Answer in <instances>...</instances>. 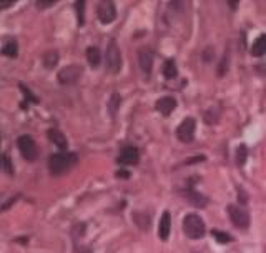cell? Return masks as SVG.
Here are the masks:
<instances>
[{"label": "cell", "instance_id": "12", "mask_svg": "<svg viewBox=\"0 0 266 253\" xmlns=\"http://www.w3.org/2000/svg\"><path fill=\"white\" fill-rule=\"evenodd\" d=\"M170 228H172V215L170 212H163L158 223V238L160 240H168L170 237Z\"/></svg>", "mask_w": 266, "mask_h": 253}, {"label": "cell", "instance_id": "25", "mask_svg": "<svg viewBox=\"0 0 266 253\" xmlns=\"http://www.w3.org/2000/svg\"><path fill=\"white\" fill-rule=\"evenodd\" d=\"M75 8H77V18H78V25L82 27L85 23V2H75Z\"/></svg>", "mask_w": 266, "mask_h": 253}, {"label": "cell", "instance_id": "26", "mask_svg": "<svg viewBox=\"0 0 266 253\" xmlns=\"http://www.w3.org/2000/svg\"><path fill=\"white\" fill-rule=\"evenodd\" d=\"M20 90L23 92V95H25V98H28V100H30V102H33V103H39V102H40L39 97H35V95H33V93L30 92V90H28L27 85L20 84Z\"/></svg>", "mask_w": 266, "mask_h": 253}, {"label": "cell", "instance_id": "24", "mask_svg": "<svg viewBox=\"0 0 266 253\" xmlns=\"http://www.w3.org/2000/svg\"><path fill=\"white\" fill-rule=\"evenodd\" d=\"M218 118H220V110H218L216 107L215 108H210V110L205 113V122L210 123V125H211V123H216Z\"/></svg>", "mask_w": 266, "mask_h": 253}, {"label": "cell", "instance_id": "11", "mask_svg": "<svg viewBox=\"0 0 266 253\" xmlns=\"http://www.w3.org/2000/svg\"><path fill=\"white\" fill-rule=\"evenodd\" d=\"M138 64H140V69L143 70L145 75H150L151 69H153V52L150 49H143L140 50L138 54Z\"/></svg>", "mask_w": 266, "mask_h": 253}, {"label": "cell", "instance_id": "18", "mask_svg": "<svg viewBox=\"0 0 266 253\" xmlns=\"http://www.w3.org/2000/svg\"><path fill=\"white\" fill-rule=\"evenodd\" d=\"M87 60L93 69H97V67L100 65V62H102V54H100L98 47H88L87 49Z\"/></svg>", "mask_w": 266, "mask_h": 253}, {"label": "cell", "instance_id": "5", "mask_svg": "<svg viewBox=\"0 0 266 253\" xmlns=\"http://www.w3.org/2000/svg\"><path fill=\"white\" fill-rule=\"evenodd\" d=\"M17 147L20 150L22 157L28 162H33L37 159V145H35V140L33 137L30 135H20L17 140Z\"/></svg>", "mask_w": 266, "mask_h": 253}, {"label": "cell", "instance_id": "4", "mask_svg": "<svg viewBox=\"0 0 266 253\" xmlns=\"http://www.w3.org/2000/svg\"><path fill=\"white\" fill-rule=\"evenodd\" d=\"M105 62H107V70L110 74H118L122 70V52L118 49L115 40H110V44L107 47Z\"/></svg>", "mask_w": 266, "mask_h": 253}, {"label": "cell", "instance_id": "16", "mask_svg": "<svg viewBox=\"0 0 266 253\" xmlns=\"http://www.w3.org/2000/svg\"><path fill=\"white\" fill-rule=\"evenodd\" d=\"M266 54V33L260 35L258 39L251 45V55L253 57H263Z\"/></svg>", "mask_w": 266, "mask_h": 253}, {"label": "cell", "instance_id": "17", "mask_svg": "<svg viewBox=\"0 0 266 253\" xmlns=\"http://www.w3.org/2000/svg\"><path fill=\"white\" fill-rule=\"evenodd\" d=\"M132 218L140 227V230H148L150 228V215H146V212H135L132 215Z\"/></svg>", "mask_w": 266, "mask_h": 253}, {"label": "cell", "instance_id": "27", "mask_svg": "<svg viewBox=\"0 0 266 253\" xmlns=\"http://www.w3.org/2000/svg\"><path fill=\"white\" fill-rule=\"evenodd\" d=\"M2 160H3V169H5L7 173L13 175V167H12V162H10V157H8L7 154H3Z\"/></svg>", "mask_w": 266, "mask_h": 253}, {"label": "cell", "instance_id": "2", "mask_svg": "<svg viewBox=\"0 0 266 253\" xmlns=\"http://www.w3.org/2000/svg\"><path fill=\"white\" fill-rule=\"evenodd\" d=\"M206 227L203 218L197 213H188L183 218V233L192 240H200V238L205 237Z\"/></svg>", "mask_w": 266, "mask_h": 253}, {"label": "cell", "instance_id": "8", "mask_svg": "<svg viewBox=\"0 0 266 253\" xmlns=\"http://www.w3.org/2000/svg\"><path fill=\"white\" fill-rule=\"evenodd\" d=\"M117 162L120 165H127V167L136 165L140 162V152H138V149H136V147H133V145L123 147L122 152H120V155H118Z\"/></svg>", "mask_w": 266, "mask_h": 253}, {"label": "cell", "instance_id": "19", "mask_svg": "<svg viewBox=\"0 0 266 253\" xmlns=\"http://www.w3.org/2000/svg\"><path fill=\"white\" fill-rule=\"evenodd\" d=\"M163 75H165V79H168V80H172V79H175V77L178 75L177 64H175L173 59H168V60L165 62V65H163Z\"/></svg>", "mask_w": 266, "mask_h": 253}, {"label": "cell", "instance_id": "3", "mask_svg": "<svg viewBox=\"0 0 266 253\" xmlns=\"http://www.w3.org/2000/svg\"><path fill=\"white\" fill-rule=\"evenodd\" d=\"M228 215H230V220L236 228L240 230H246L250 227V213L243 205H230L228 207Z\"/></svg>", "mask_w": 266, "mask_h": 253}, {"label": "cell", "instance_id": "10", "mask_svg": "<svg viewBox=\"0 0 266 253\" xmlns=\"http://www.w3.org/2000/svg\"><path fill=\"white\" fill-rule=\"evenodd\" d=\"M175 108H177V100H175V97H161L156 100V110H158L161 115L168 117Z\"/></svg>", "mask_w": 266, "mask_h": 253}, {"label": "cell", "instance_id": "20", "mask_svg": "<svg viewBox=\"0 0 266 253\" xmlns=\"http://www.w3.org/2000/svg\"><path fill=\"white\" fill-rule=\"evenodd\" d=\"M120 105H122L120 93H113L112 97H110V100H108V103H107V108H108V112H110L112 117L117 115V112H118V108H120Z\"/></svg>", "mask_w": 266, "mask_h": 253}, {"label": "cell", "instance_id": "32", "mask_svg": "<svg viewBox=\"0 0 266 253\" xmlns=\"http://www.w3.org/2000/svg\"><path fill=\"white\" fill-rule=\"evenodd\" d=\"M10 5H13V0H8V2H2V3H0V8H2V10H5V8H8Z\"/></svg>", "mask_w": 266, "mask_h": 253}, {"label": "cell", "instance_id": "22", "mask_svg": "<svg viewBox=\"0 0 266 253\" xmlns=\"http://www.w3.org/2000/svg\"><path fill=\"white\" fill-rule=\"evenodd\" d=\"M246 159H248V149H246V145H240L236 149V165L243 167L246 164Z\"/></svg>", "mask_w": 266, "mask_h": 253}, {"label": "cell", "instance_id": "6", "mask_svg": "<svg viewBox=\"0 0 266 253\" xmlns=\"http://www.w3.org/2000/svg\"><path fill=\"white\" fill-rule=\"evenodd\" d=\"M83 74V69L80 65H66L59 72V82L62 85H73L77 84Z\"/></svg>", "mask_w": 266, "mask_h": 253}, {"label": "cell", "instance_id": "9", "mask_svg": "<svg viewBox=\"0 0 266 253\" xmlns=\"http://www.w3.org/2000/svg\"><path fill=\"white\" fill-rule=\"evenodd\" d=\"M97 15L98 20L102 23H112L117 18V8L113 2H100L97 8Z\"/></svg>", "mask_w": 266, "mask_h": 253}, {"label": "cell", "instance_id": "15", "mask_svg": "<svg viewBox=\"0 0 266 253\" xmlns=\"http://www.w3.org/2000/svg\"><path fill=\"white\" fill-rule=\"evenodd\" d=\"M2 54L5 57H10V59H15L18 55V44L15 39L12 37H5L3 39V47H2Z\"/></svg>", "mask_w": 266, "mask_h": 253}, {"label": "cell", "instance_id": "34", "mask_svg": "<svg viewBox=\"0 0 266 253\" xmlns=\"http://www.w3.org/2000/svg\"><path fill=\"white\" fill-rule=\"evenodd\" d=\"M228 3H230V5H231V8H233V10H235V8H236V5H238V2H228Z\"/></svg>", "mask_w": 266, "mask_h": 253}, {"label": "cell", "instance_id": "21", "mask_svg": "<svg viewBox=\"0 0 266 253\" xmlns=\"http://www.w3.org/2000/svg\"><path fill=\"white\" fill-rule=\"evenodd\" d=\"M59 64V54L54 50L47 52V54L44 55V65L45 69H54V67Z\"/></svg>", "mask_w": 266, "mask_h": 253}, {"label": "cell", "instance_id": "33", "mask_svg": "<svg viewBox=\"0 0 266 253\" xmlns=\"http://www.w3.org/2000/svg\"><path fill=\"white\" fill-rule=\"evenodd\" d=\"M117 176H118V178H128V176H130V173H128V171L120 170V171H117Z\"/></svg>", "mask_w": 266, "mask_h": 253}, {"label": "cell", "instance_id": "7", "mask_svg": "<svg viewBox=\"0 0 266 253\" xmlns=\"http://www.w3.org/2000/svg\"><path fill=\"white\" fill-rule=\"evenodd\" d=\"M195 130H197V122H195V118L187 117L177 128L178 140L183 143H192L195 138Z\"/></svg>", "mask_w": 266, "mask_h": 253}, {"label": "cell", "instance_id": "30", "mask_svg": "<svg viewBox=\"0 0 266 253\" xmlns=\"http://www.w3.org/2000/svg\"><path fill=\"white\" fill-rule=\"evenodd\" d=\"M55 3V0H37V5H39V8H47V7H50V5H54Z\"/></svg>", "mask_w": 266, "mask_h": 253}, {"label": "cell", "instance_id": "29", "mask_svg": "<svg viewBox=\"0 0 266 253\" xmlns=\"http://www.w3.org/2000/svg\"><path fill=\"white\" fill-rule=\"evenodd\" d=\"M83 232H85V223H80V225L75 227L73 228V238H75V240H77L78 237H82Z\"/></svg>", "mask_w": 266, "mask_h": 253}, {"label": "cell", "instance_id": "13", "mask_svg": "<svg viewBox=\"0 0 266 253\" xmlns=\"http://www.w3.org/2000/svg\"><path fill=\"white\" fill-rule=\"evenodd\" d=\"M187 198H188V202L197 208H205L208 205V198L205 197V195L198 193L197 190H193V188L187 190Z\"/></svg>", "mask_w": 266, "mask_h": 253}, {"label": "cell", "instance_id": "1", "mask_svg": "<svg viewBox=\"0 0 266 253\" xmlns=\"http://www.w3.org/2000/svg\"><path fill=\"white\" fill-rule=\"evenodd\" d=\"M77 162H78V157H77V154H73V152H64V154L52 155L49 159L50 173L55 176L64 175L65 171L73 169V167L77 165Z\"/></svg>", "mask_w": 266, "mask_h": 253}, {"label": "cell", "instance_id": "28", "mask_svg": "<svg viewBox=\"0 0 266 253\" xmlns=\"http://www.w3.org/2000/svg\"><path fill=\"white\" fill-rule=\"evenodd\" d=\"M226 70H228V55L223 57V62H221V65H220V69H218V75H225L226 74Z\"/></svg>", "mask_w": 266, "mask_h": 253}, {"label": "cell", "instance_id": "31", "mask_svg": "<svg viewBox=\"0 0 266 253\" xmlns=\"http://www.w3.org/2000/svg\"><path fill=\"white\" fill-rule=\"evenodd\" d=\"M238 192H240V193H238L240 203H241V205H245L246 202H248V197H246V193H245V192H243V190H241V188H238Z\"/></svg>", "mask_w": 266, "mask_h": 253}, {"label": "cell", "instance_id": "23", "mask_svg": "<svg viewBox=\"0 0 266 253\" xmlns=\"http://www.w3.org/2000/svg\"><path fill=\"white\" fill-rule=\"evenodd\" d=\"M211 235L215 237V240H216L218 243H230V242H233V237H231V235H228L226 232L213 230V232H211Z\"/></svg>", "mask_w": 266, "mask_h": 253}, {"label": "cell", "instance_id": "14", "mask_svg": "<svg viewBox=\"0 0 266 253\" xmlns=\"http://www.w3.org/2000/svg\"><path fill=\"white\" fill-rule=\"evenodd\" d=\"M47 135H49L50 142L55 143V145L59 147L60 150H66V149H68V142H66V137L60 130H57V128H50V130L47 132Z\"/></svg>", "mask_w": 266, "mask_h": 253}]
</instances>
